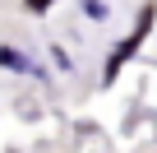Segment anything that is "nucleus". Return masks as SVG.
Listing matches in <instances>:
<instances>
[{
    "label": "nucleus",
    "mask_w": 157,
    "mask_h": 153,
    "mask_svg": "<svg viewBox=\"0 0 157 153\" xmlns=\"http://www.w3.org/2000/svg\"><path fill=\"white\" fill-rule=\"evenodd\" d=\"M152 19H157V5H148V10L139 14V23H134V33H129V37H125V42H120V46L111 51V60H106V79H116V70L125 65V56H129V51H139V42L148 37V28H152Z\"/></svg>",
    "instance_id": "nucleus-1"
},
{
    "label": "nucleus",
    "mask_w": 157,
    "mask_h": 153,
    "mask_svg": "<svg viewBox=\"0 0 157 153\" xmlns=\"http://www.w3.org/2000/svg\"><path fill=\"white\" fill-rule=\"evenodd\" d=\"M0 65L14 70V74H42V70H37V60H33V56H23V51H14L10 42L0 46Z\"/></svg>",
    "instance_id": "nucleus-2"
},
{
    "label": "nucleus",
    "mask_w": 157,
    "mask_h": 153,
    "mask_svg": "<svg viewBox=\"0 0 157 153\" xmlns=\"http://www.w3.org/2000/svg\"><path fill=\"white\" fill-rule=\"evenodd\" d=\"M83 14H88V19H97V23H106V19H111V10L102 5V0H83Z\"/></svg>",
    "instance_id": "nucleus-3"
},
{
    "label": "nucleus",
    "mask_w": 157,
    "mask_h": 153,
    "mask_svg": "<svg viewBox=\"0 0 157 153\" xmlns=\"http://www.w3.org/2000/svg\"><path fill=\"white\" fill-rule=\"evenodd\" d=\"M51 60H56V65H60V70H65V74H69V70H74V56H69V51H65V46H51Z\"/></svg>",
    "instance_id": "nucleus-4"
},
{
    "label": "nucleus",
    "mask_w": 157,
    "mask_h": 153,
    "mask_svg": "<svg viewBox=\"0 0 157 153\" xmlns=\"http://www.w3.org/2000/svg\"><path fill=\"white\" fill-rule=\"evenodd\" d=\"M23 5H28L33 14H42V10H51V5H56V0H23Z\"/></svg>",
    "instance_id": "nucleus-5"
}]
</instances>
